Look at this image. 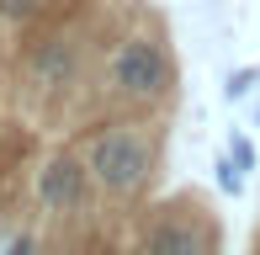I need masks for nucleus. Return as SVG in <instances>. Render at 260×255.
I'll return each instance as SVG.
<instances>
[{
    "mask_svg": "<svg viewBox=\"0 0 260 255\" xmlns=\"http://www.w3.org/2000/svg\"><path fill=\"white\" fill-rule=\"evenodd\" d=\"M85 170L106 197H133L154 170V149H149V138L138 128H106V133L90 138Z\"/></svg>",
    "mask_w": 260,
    "mask_h": 255,
    "instance_id": "obj_1",
    "label": "nucleus"
},
{
    "mask_svg": "<svg viewBox=\"0 0 260 255\" xmlns=\"http://www.w3.org/2000/svg\"><path fill=\"white\" fill-rule=\"evenodd\" d=\"M112 85L133 101H159L170 90V59H165V48L154 38H144V32L122 38L117 53H112Z\"/></svg>",
    "mask_w": 260,
    "mask_h": 255,
    "instance_id": "obj_2",
    "label": "nucleus"
},
{
    "mask_svg": "<svg viewBox=\"0 0 260 255\" xmlns=\"http://www.w3.org/2000/svg\"><path fill=\"white\" fill-rule=\"evenodd\" d=\"M32 197H38L43 213H80L90 197V170L85 160L75 154H53L38 165V176H32Z\"/></svg>",
    "mask_w": 260,
    "mask_h": 255,
    "instance_id": "obj_3",
    "label": "nucleus"
},
{
    "mask_svg": "<svg viewBox=\"0 0 260 255\" xmlns=\"http://www.w3.org/2000/svg\"><path fill=\"white\" fill-rule=\"evenodd\" d=\"M75 69H80V53H75V43H69L64 32H48V38L27 43V75L38 80L43 90L69 85V80H75Z\"/></svg>",
    "mask_w": 260,
    "mask_h": 255,
    "instance_id": "obj_4",
    "label": "nucleus"
},
{
    "mask_svg": "<svg viewBox=\"0 0 260 255\" xmlns=\"http://www.w3.org/2000/svg\"><path fill=\"white\" fill-rule=\"evenodd\" d=\"M138 255H207V234H202V224H191L181 213H159L144 229Z\"/></svg>",
    "mask_w": 260,
    "mask_h": 255,
    "instance_id": "obj_5",
    "label": "nucleus"
},
{
    "mask_svg": "<svg viewBox=\"0 0 260 255\" xmlns=\"http://www.w3.org/2000/svg\"><path fill=\"white\" fill-rule=\"evenodd\" d=\"M212 176H218V192H223V197H244V170L234 165L229 154L212 160Z\"/></svg>",
    "mask_w": 260,
    "mask_h": 255,
    "instance_id": "obj_6",
    "label": "nucleus"
},
{
    "mask_svg": "<svg viewBox=\"0 0 260 255\" xmlns=\"http://www.w3.org/2000/svg\"><path fill=\"white\" fill-rule=\"evenodd\" d=\"M43 6H48V0H0V21H11V27H27L32 16H43Z\"/></svg>",
    "mask_w": 260,
    "mask_h": 255,
    "instance_id": "obj_7",
    "label": "nucleus"
},
{
    "mask_svg": "<svg viewBox=\"0 0 260 255\" xmlns=\"http://www.w3.org/2000/svg\"><path fill=\"white\" fill-rule=\"evenodd\" d=\"M229 160L244 170V176H250V170H255V144H250L244 133H234V138H229Z\"/></svg>",
    "mask_w": 260,
    "mask_h": 255,
    "instance_id": "obj_8",
    "label": "nucleus"
},
{
    "mask_svg": "<svg viewBox=\"0 0 260 255\" xmlns=\"http://www.w3.org/2000/svg\"><path fill=\"white\" fill-rule=\"evenodd\" d=\"M250 80H255V69H234L229 75V101H239L244 90H250Z\"/></svg>",
    "mask_w": 260,
    "mask_h": 255,
    "instance_id": "obj_9",
    "label": "nucleus"
},
{
    "mask_svg": "<svg viewBox=\"0 0 260 255\" xmlns=\"http://www.w3.org/2000/svg\"><path fill=\"white\" fill-rule=\"evenodd\" d=\"M6 255H38V239H32V234H16V239H11V250Z\"/></svg>",
    "mask_w": 260,
    "mask_h": 255,
    "instance_id": "obj_10",
    "label": "nucleus"
},
{
    "mask_svg": "<svg viewBox=\"0 0 260 255\" xmlns=\"http://www.w3.org/2000/svg\"><path fill=\"white\" fill-rule=\"evenodd\" d=\"M255 128H260V107H255Z\"/></svg>",
    "mask_w": 260,
    "mask_h": 255,
    "instance_id": "obj_11",
    "label": "nucleus"
}]
</instances>
